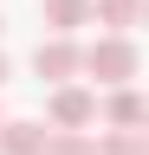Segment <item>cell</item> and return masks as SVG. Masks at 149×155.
<instances>
[{
	"instance_id": "1",
	"label": "cell",
	"mask_w": 149,
	"mask_h": 155,
	"mask_svg": "<svg viewBox=\"0 0 149 155\" xmlns=\"http://www.w3.org/2000/svg\"><path fill=\"white\" fill-rule=\"evenodd\" d=\"M78 71H84L97 91H117V84H136L143 52H136L130 32H104V39H91V45H78Z\"/></svg>"
},
{
	"instance_id": "2",
	"label": "cell",
	"mask_w": 149,
	"mask_h": 155,
	"mask_svg": "<svg viewBox=\"0 0 149 155\" xmlns=\"http://www.w3.org/2000/svg\"><path fill=\"white\" fill-rule=\"evenodd\" d=\"M46 116H52V129H91V123H97V91H84V84H52Z\"/></svg>"
},
{
	"instance_id": "3",
	"label": "cell",
	"mask_w": 149,
	"mask_h": 155,
	"mask_svg": "<svg viewBox=\"0 0 149 155\" xmlns=\"http://www.w3.org/2000/svg\"><path fill=\"white\" fill-rule=\"evenodd\" d=\"M32 71L46 78V84H71L78 78V39H39V52H32Z\"/></svg>"
},
{
	"instance_id": "4",
	"label": "cell",
	"mask_w": 149,
	"mask_h": 155,
	"mask_svg": "<svg viewBox=\"0 0 149 155\" xmlns=\"http://www.w3.org/2000/svg\"><path fill=\"white\" fill-rule=\"evenodd\" d=\"M97 116H104L110 129H143V123H149V104H143L136 84H117V91L97 97Z\"/></svg>"
},
{
	"instance_id": "5",
	"label": "cell",
	"mask_w": 149,
	"mask_h": 155,
	"mask_svg": "<svg viewBox=\"0 0 149 155\" xmlns=\"http://www.w3.org/2000/svg\"><path fill=\"white\" fill-rule=\"evenodd\" d=\"M46 149V123L32 116H0V155H39Z\"/></svg>"
},
{
	"instance_id": "6",
	"label": "cell",
	"mask_w": 149,
	"mask_h": 155,
	"mask_svg": "<svg viewBox=\"0 0 149 155\" xmlns=\"http://www.w3.org/2000/svg\"><path fill=\"white\" fill-rule=\"evenodd\" d=\"M39 13H46V26L59 39H71L78 26H91V0H39Z\"/></svg>"
},
{
	"instance_id": "7",
	"label": "cell",
	"mask_w": 149,
	"mask_h": 155,
	"mask_svg": "<svg viewBox=\"0 0 149 155\" xmlns=\"http://www.w3.org/2000/svg\"><path fill=\"white\" fill-rule=\"evenodd\" d=\"M91 19L104 32H130V26H143V0H91Z\"/></svg>"
},
{
	"instance_id": "8",
	"label": "cell",
	"mask_w": 149,
	"mask_h": 155,
	"mask_svg": "<svg viewBox=\"0 0 149 155\" xmlns=\"http://www.w3.org/2000/svg\"><path fill=\"white\" fill-rule=\"evenodd\" d=\"M91 142H97V155H149L143 129H104V136H91Z\"/></svg>"
},
{
	"instance_id": "9",
	"label": "cell",
	"mask_w": 149,
	"mask_h": 155,
	"mask_svg": "<svg viewBox=\"0 0 149 155\" xmlns=\"http://www.w3.org/2000/svg\"><path fill=\"white\" fill-rule=\"evenodd\" d=\"M39 155H97V142H91L84 129H46V149Z\"/></svg>"
},
{
	"instance_id": "10",
	"label": "cell",
	"mask_w": 149,
	"mask_h": 155,
	"mask_svg": "<svg viewBox=\"0 0 149 155\" xmlns=\"http://www.w3.org/2000/svg\"><path fill=\"white\" fill-rule=\"evenodd\" d=\"M7 78H13V65H7V52H0V84H7Z\"/></svg>"
}]
</instances>
